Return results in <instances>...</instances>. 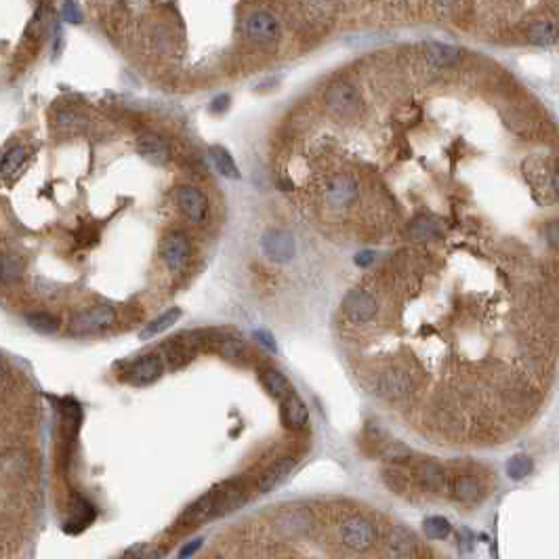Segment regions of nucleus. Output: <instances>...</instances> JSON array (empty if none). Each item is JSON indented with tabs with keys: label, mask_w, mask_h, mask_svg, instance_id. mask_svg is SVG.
I'll use <instances>...</instances> for the list:
<instances>
[{
	"label": "nucleus",
	"mask_w": 559,
	"mask_h": 559,
	"mask_svg": "<svg viewBox=\"0 0 559 559\" xmlns=\"http://www.w3.org/2000/svg\"><path fill=\"white\" fill-rule=\"evenodd\" d=\"M208 332H202V330H191V332H179L174 336H170L166 343H162V359H164V366L168 370H179L183 366H187L195 353L200 349H208Z\"/></svg>",
	"instance_id": "f257e3e1"
},
{
	"label": "nucleus",
	"mask_w": 559,
	"mask_h": 559,
	"mask_svg": "<svg viewBox=\"0 0 559 559\" xmlns=\"http://www.w3.org/2000/svg\"><path fill=\"white\" fill-rule=\"evenodd\" d=\"M242 34L254 44H271L282 36V25L273 13L256 8L242 19Z\"/></svg>",
	"instance_id": "f03ea898"
},
{
	"label": "nucleus",
	"mask_w": 559,
	"mask_h": 559,
	"mask_svg": "<svg viewBox=\"0 0 559 559\" xmlns=\"http://www.w3.org/2000/svg\"><path fill=\"white\" fill-rule=\"evenodd\" d=\"M338 536H340V542L345 548H349L353 553H364L374 544L376 532H374V525L366 517L351 515V517L340 521Z\"/></svg>",
	"instance_id": "7ed1b4c3"
},
{
	"label": "nucleus",
	"mask_w": 559,
	"mask_h": 559,
	"mask_svg": "<svg viewBox=\"0 0 559 559\" xmlns=\"http://www.w3.org/2000/svg\"><path fill=\"white\" fill-rule=\"evenodd\" d=\"M448 492L456 502L462 504H477L488 496V483L481 475L473 471H460L450 477Z\"/></svg>",
	"instance_id": "20e7f679"
},
{
	"label": "nucleus",
	"mask_w": 559,
	"mask_h": 559,
	"mask_svg": "<svg viewBox=\"0 0 559 559\" xmlns=\"http://www.w3.org/2000/svg\"><path fill=\"white\" fill-rule=\"evenodd\" d=\"M359 195V185L349 172H336L324 183V202L336 210L349 208Z\"/></svg>",
	"instance_id": "39448f33"
},
{
	"label": "nucleus",
	"mask_w": 559,
	"mask_h": 559,
	"mask_svg": "<svg viewBox=\"0 0 559 559\" xmlns=\"http://www.w3.org/2000/svg\"><path fill=\"white\" fill-rule=\"evenodd\" d=\"M324 101L332 109V113H336L340 118H353L359 111V105H361L357 88L353 84H349V82L330 84L326 88V92H324Z\"/></svg>",
	"instance_id": "423d86ee"
},
{
	"label": "nucleus",
	"mask_w": 559,
	"mask_h": 559,
	"mask_svg": "<svg viewBox=\"0 0 559 559\" xmlns=\"http://www.w3.org/2000/svg\"><path fill=\"white\" fill-rule=\"evenodd\" d=\"M191 256V244L183 231H168L160 240V258L170 271H183Z\"/></svg>",
	"instance_id": "0eeeda50"
},
{
	"label": "nucleus",
	"mask_w": 559,
	"mask_h": 559,
	"mask_svg": "<svg viewBox=\"0 0 559 559\" xmlns=\"http://www.w3.org/2000/svg\"><path fill=\"white\" fill-rule=\"evenodd\" d=\"M113 322H116V311L109 305H95L78 311L71 317L69 328L74 334H95L107 330Z\"/></svg>",
	"instance_id": "6e6552de"
},
{
	"label": "nucleus",
	"mask_w": 559,
	"mask_h": 559,
	"mask_svg": "<svg viewBox=\"0 0 559 559\" xmlns=\"http://www.w3.org/2000/svg\"><path fill=\"white\" fill-rule=\"evenodd\" d=\"M219 496H221V485L208 490L204 496H200L198 500H193L183 513L181 517L177 519V527H193V525H200L202 521L210 519L216 515V506H219Z\"/></svg>",
	"instance_id": "1a4fd4ad"
},
{
	"label": "nucleus",
	"mask_w": 559,
	"mask_h": 559,
	"mask_svg": "<svg viewBox=\"0 0 559 559\" xmlns=\"http://www.w3.org/2000/svg\"><path fill=\"white\" fill-rule=\"evenodd\" d=\"M376 393L382 395L385 399H406L412 391H414V380L406 370L393 368V370H385L382 374H378L376 382Z\"/></svg>",
	"instance_id": "9d476101"
},
{
	"label": "nucleus",
	"mask_w": 559,
	"mask_h": 559,
	"mask_svg": "<svg viewBox=\"0 0 559 559\" xmlns=\"http://www.w3.org/2000/svg\"><path fill=\"white\" fill-rule=\"evenodd\" d=\"M174 202L191 223H202L208 214V198L193 185H179L174 189Z\"/></svg>",
	"instance_id": "9b49d317"
},
{
	"label": "nucleus",
	"mask_w": 559,
	"mask_h": 559,
	"mask_svg": "<svg viewBox=\"0 0 559 559\" xmlns=\"http://www.w3.org/2000/svg\"><path fill=\"white\" fill-rule=\"evenodd\" d=\"M343 311H345V315L351 322L366 324V322H370L376 315L378 303H376V298L370 292H366L361 288H353L343 298Z\"/></svg>",
	"instance_id": "f8f14e48"
},
{
	"label": "nucleus",
	"mask_w": 559,
	"mask_h": 559,
	"mask_svg": "<svg viewBox=\"0 0 559 559\" xmlns=\"http://www.w3.org/2000/svg\"><path fill=\"white\" fill-rule=\"evenodd\" d=\"M412 477L418 483V488L427 490V492H435L441 494L448 490L450 477L446 473V469L435 462V460H418L412 464Z\"/></svg>",
	"instance_id": "ddd939ff"
},
{
	"label": "nucleus",
	"mask_w": 559,
	"mask_h": 559,
	"mask_svg": "<svg viewBox=\"0 0 559 559\" xmlns=\"http://www.w3.org/2000/svg\"><path fill=\"white\" fill-rule=\"evenodd\" d=\"M162 372H164V359L160 355H156V353L153 355L149 353V355H143V357L134 359L126 368L124 378L130 385H134V387H147V385L156 382L162 376Z\"/></svg>",
	"instance_id": "4468645a"
},
{
	"label": "nucleus",
	"mask_w": 559,
	"mask_h": 559,
	"mask_svg": "<svg viewBox=\"0 0 559 559\" xmlns=\"http://www.w3.org/2000/svg\"><path fill=\"white\" fill-rule=\"evenodd\" d=\"M261 250L265 252V256L273 263H288L294 256L296 244L294 237L288 231L282 229H271L261 237Z\"/></svg>",
	"instance_id": "2eb2a0df"
},
{
	"label": "nucleus",
	"mask_w": 559,
	"mask_h": 559,
	"mask_svg": "<svg viewBox=\"0 0 559 559\" xmlns=\"http://www.w3.org/2000/svg\"><path fill=\"white\" fill-rule=\"evenodd\" d=\"M525 42L534 44V46H553L559 44V25L553 19L546 17H536L530 19L523 29H521Z\"/></svg>",
	"instance_id": "dca6fc26"
},
{
	"label": "nucleus",
	"mask_w": 559,
	"mask_h": 559,
	"mask_svg": "<svg viewBox=\"0 0 559 559\" xmlns=\"http://www.w3.org/2000/svg\"><path fill=\"white\" fill-rule=\"evenodd\" d=\"M134 147H137L139 156L145 162H149L151 166H164L170 160V147H168L166 139L160 137V134H153V132L141 134L137 139Z\"/></svg>",
	"instance_id": "f3484780"
},
{
	"label": "nucleus",
	"mask_w": 559,
	"mask_h": 559,
	"mask_svg": "<svg viewBox=\"0 0 559 559\" xmlns=\"http://www.w3.org/2000/svg\"><path fill=\"white\" fill-rule=\"evenodd\" d=\"M282 422L290 431H301V429L307 427V422H309V410H307L305 401L296 393H290L282 401Z\"/></svg>",
	"instance_id": "a211bd4d"
},
{
	"label": "nucleus",
	"mask_w": 559,
	"mask_h": 559,
	"mask_svg": "<svg viewBox=\"0 0 559 559\" xmlns=\"http://www.w3.org/2000/svg\"><path fill=\"white\" fill-rule=\"evenodd\" d=\"M275 523L284 534L298 536V534H305L307 530L313 527V515L307 509H288V511H282L277 515Z\"/></svg>",
	"instance_id": "6ab92c4d"
},
{
	"label": "nucleus",
	"mask_w": 559,
	"mask_h": 559,
	"mask_svg": "<svg viewBox=\"0 0 559 559\" xmlns=\"http://www.w3.org/2000/svg\"><path fill=\"white\" fill-rule=\"evenodd\" d=\"M416 548L412 534L403 527H391L385 538V555L389 559H408Z\"/></svg>",
	"instance_id": "aec40b11"
},
{
	"label": "nucleus",
	"mask_w": 559,
	"mask_h": 559,
	"mask_svg": "<svg viewBox=\"0 0 559 559\" xmlns=\"http://www.w3.org/2000/svg\"><path fill=\"white\" fill-rule=\"evenodd\" d=\"M425 61L431 67H450L460 61V48L443 42H429L425 44Z\"/></svg>",
	"instance_id": "412c9836"
},
{
	"label": "nucleus",
	"mask_w": 559,
	"mask_h": 559,
	"mask_svg": "<svg viewBox=\"0 0 559 559\" xmlns=\"http://www.w3.org/2000/svg\"><path fill=\"white\" fill-rule=\"evenodd\" d=\"M294 464H296V458H292V456H284V458H280L277 462H273L267 471H263L261 473V477L256 479V490L261 492V494H265V492H269V490H273L292 469H294Z\"/></svg>",
	"instance_id": "4be33fe9"
},
{
	"label": "nucleus",
	"mask_w": 559,
	"mask_h": 559,
	"mask_svg": "<svg viewBox=\"0 0 559 559\" xmlns=\"http://www.w3.org/2000/svg\"><path fill=\"white\" fill-rule=\"evenodd\" d=\"M258 380H261V385L265 387V391H267L271 397H275V399H282V401H284L290 393H294L290 380H288L280 370L263 368V370L258 372Z\"/></svg>",
	"instance_id": "5701e85b"
},
{
	"label": "nucleus",
	"mask_w": 559,
	"mask_h": 559,
	"mask_svg": "<svg viewBox=\"0 0 559 559\" xmlns=\"http://www.w3.org/2000/svg\"><path fill=\"white\" fill-rule=\"evenodd\" d=\"M95 506L84 500V498H76L74 504H71V517L63 523V532L67 534H78L82 532L92 519H95Z\"/></svg>",
	"instance_id": "b1692460"
},
{
	"label": "nucleus",
	"mask_w": 559,
	"mask_h": 559,
	"mask_svg": "<svg viewBox=\"0 0 559 559\" xmlns=\"http://www.w3.org/2000/svg\"><path fill=\"white\" fill-rule=\"evenodd\" d=\"M208 349L216 351L219 355H223L225 359L233 364H242V359L246 357V347L235 336H210Z\"/></svg>",
	"instance_id": "393cba45"
},
{
	"label": "nucleus",
	"mask_w": 559,
	"mask_h": 559,
	"mask_svg": "<svg viewBox=\"0 0 559 559\" xmlns=\"http://www.w3.org/2000/svg\"><path fill=\"white\" fill-rule=\"evenodd\" d=\"M380 477H382L385 485H387L391 492H395V494H406V492L410 490L412 481H414L412 471H406V469L399 467V464H389V467H385V469L380 471Z\"/></svg>",
	"instance_id": "a878e982"
},
{
	"label": "nucleus",
	"mask_w": 559,
	"mask_h": 559,
	"mask_svg": "<svg viewBox=\"0 0 559 559\" xmlns=\"http://www.w3.org/2000/svg\"><path fill=\"white\" fill-rule=\"evenodd\" d=\"M179 317H181V309L179 307H170V309H166L164 313H160L158 317H153L141 332H139V338L141 340H149L151 336H158V334H162V332H166L170 326H174L177 322H179Z\"/></svg>",
	"instance_id": "bb28decb"
},
{
	"label": "nucleus",
	"mask_w": 559,
	"mask_h": 559,
	"mask_svg": "<svg viewBox=\"0 0 559 559\" xmlns=\"http://www.w3.org/2000/svg\"><path fill=\"white\" fill-rule=\"evenodd\" d=\"M406 233L412 240H431V237H437L441 233V227L431 216H416L408 223Z\"/></svg>",
	"instance_id": "cd10ccee"
},
{
	"label": "nucleus",
	"mask_w": 559,
	"mask_h": 559,
	"mask_svg": "<svg viewBox=\"0 0 559 559\" xmlns=\"http://www.w3.org/2000/svg\"><path fill=\"white\" fill-rule=\"evenodd\" d=\"M25 158H27V151H25L23 145H17V143H15V145L6 147V151L2 153V164H0L2 179L8 181L13 174H17V170L23 166Z\"/></svg>",
	"instance_id": "c85d7f7f"
},
{
	"label": "nucleus",
	"mask_w": 559,
	"mask_h": 559,
	"mask_svg": "<svg viewBox=\"0 0 559 559\" xmlns=\"http://www.w3.org/2000/svg\"><path fill=\"white\" fill-rule=\"evenodd\" d=\"M210 158H212L214 168L223 177H227V179H240V170H237V166H235V162H233V158L229 156L227 149L214 145V147H210Z\"/></svg>",
	"instance_id": "c756f323"
},
{
	"label": "nucleus",
	"mask_w": 559,
	"mask_h": 559,
	"mask_svg": "<svg viewBox=\"0 0 559 559\" xmlns=\"http://www.w3.org/2000/svg\"><path fill=\"white\" fill-rule=\"evenodd\" d=\"M25 322L32 330H36L40 334H55L59 330V319L46 311H34L25 317Z\"/></svg>",
	"instance_id": "7c9ffc66"
},
{
	"label": "nucleus",
	"mask_w": 559,
	"mask_h": 559,
	"mask_svg": "<svg viewBox=\"0 0 559 559\" xmlns=\"http://www.w3.org/2000/svg\"><path fill=\"white\" fill-rule=\"evenodd\" d=\"M450 521L446 517H439V515H433V517H427L422 521V532L429 540H443L448 534H450Z\"/></svg>",
	"instance_id": "2f4dec72"
},
{
	"label": "nucleus",
	"mask_w": 559,
	"mask_h": 559,
	"mask_svg": "<svg viewBox=\"0 0 559 559\" xmlns=\"http://www.w3.org/2000/svg\"><path fill=\"white\" fill-rule=\"evenodd\" d=\"M532 469H534V462H532V458L525 456V454H515V456H511L509 462H506V475H509L511 479H515V481L527 477V475L532 473Z\"/></svg>",
	"instance_id": "473e14b6"
},
{
	"label": "nucleus",
	"mask_w": 559,
	"mask_h": 559,
	"mask_svg": "<svg viewBox=\"0 0 559 559\" xmlns=\"http://www.w3.org/2000/svg\"><path fill=\"white\" fill-rule=\"evenodd\" d=\"M61 412H63V422L67 427V433L69 435H76L80 422H82V408L78 401L74 399H63L61 403Z\"/></svg>",
	"instance_id": "72a5a7b5"
},
{
	"label": "nucleus",
	"mask_w": 559,
	"mask_h": 559,
	"mask_svg": "<svg viewBox=\"0 0 559 559\" xmlns=\"http://www.w3.org/2000/svg\"><path fill=\"white\" fill-rule=\"evenodd\" d=\"M382 456H385V460H389L391 464H399V467L410 464V460H412V452H410V448L403 446V443H399V441H391V443H387L385 450H382Z\"/></svg>",
	"instance_id": "f704fd0d"
},
{
	"label": "nucleus",
	"mask_w": 559,
	"mask_h": 559,
	"mask_svg": "<svg viewBox=\"0 0 559 559\" xmlns=\"http://www.w3.org/2000/svg\"><path fill=\"white\" fill-rule=\"evenodd\" d=\"M21 261L13 256L11 252H2V284L13 286L21 275Z\"/></svg>",
	"instance_id": "c9c22d12"
},
{
	"label": "nucleus",
	"mask_w": 559,
	"mask_h": 559,
	"mask_svg": "<svg viewBox=\"0 0 559 559\" xmlns=\"http://www.w3.org/2000/svg\"><path fill=\"white\" fill-rule=\"evenodd\" d=\"M160 551L149 546V544H137V546H130L120 559H160Z\"/></svg>",
	"instance_id": "e433bc0d"
},
{
	"label": "nucleus",
	"mask_w": 559,
	"mask_h": 559,
	"mask_svg": "<svg viewBox=\"0 0 559 559\" xmlns=\"http://www.w3.org/2000/svg\"><path fill=\"white\" fill-rule=\"evenodd\" d=\"M542 235L546 244L555 250H559V219H551L542 225Z\"/></svg>",
	"instance_id": "4c0bfd02"
},
{
	"label": "nucleus",
	"mask_w": 559,
	"mask_h": 559,
	"mask_svg": "<svg viewBox=\"0 0 559 559\" xmlns=\"http://www.w3.org/2000/svg\"><path fill=\"white\" fill-rule=\"evenodd\" d=\"M61 15L69 23H80L82 21V11H80V6L76 2H63L61 4Z\"/></svg>",
	"instance_id": "58836bf2"
},
{
	"label": "nucleus",
	"mask_w": 559,
	"mask_h": 559,
	"mask_svg": "<svg viewBox=\"0 0 559 559\" xmlns=\"http://www.w3.org/2000/svg\"><path fill=\"white\" fill-rule=\"evenodd\" d=\"M202 542H204V538H193V540H189V542H185L183 546H181V551H179V559H189L191 555H195L200 548H202Z\"/></svg>",
	"instance_id": "ea45409f"
},
{
	"label": "nucleus",
	"mask_w": 559,
	"mask_h": 559,
	"mask_svg": "<svg viewBox=\"0 0 559 559\" xmlns=\"http://www.w3.org/2000/svg\"><path fill=\"white\" fill-rule=\"evenodd\" d=\"M254 340H256L265 351H271V353L277 351V345H275V340H273V336H271L269 332H263V330L254 332Z\"/></svg>",
	"instance_id": "a19ab883"
},
{
	"label": "nucleus",
	"mask_w": 559,
	"mask_h": 559,
	"mask_svg": "<svg viewBox=\"0 0 559 559\" xmlns=\"http://www.w3.org/2000/svg\"><path fill=\"white\" fill-rule=\"evenodd\" d=\"M227 107H229V95H219V97H214L212 103H210V111H212V113H221V111H225Z\"/></svg>",
	"instance_id": "79ce46f5"
},
{
	"label": "nucleus",
	"mask_w": 559,
	"mask_h": 559,
	"mask_svg": "<svg viewBox=\"0 0 559 559\" xmlns=\"http://www.w3.org/2000/svg\"><path fill=\"white\" fill-rule=\"evenodd\" d=\"M372 261H374V254H372V252H368V250H364V252H359V254L355 256V263H357L359 267H368Z\"/></svg>",
	"instance_id": "37998d69"
},
{
	"label": "nucleus",
	"mask_w": 559,
	"mask_h": 559,
	"mask_svg": "<svg viewBox=\"0 0 559 559\" xmlns=\"http://www.w3.org/2000/svg\"><path fill=\"white\" fill-rule=\"evenodd\" d=\"M553 191H555V195H559V166L553 172Z\"/></svg>",
	"instance_id": "c03bdc74"
},
{
	"label": "nucleus",
	"mask_w": 559,
	"mask_h": 559,
	"mask_svg": "<svg viewBox=\"0 0 559 559\" xmlns=\"http://www.w3.org/2000/svg\"><path fill=\"white\" fill-rule=\"evenodd\" d=\"M555 11H557V15H559V4H557V6H555Z\"/></svg>",
	"instance_id": "a18cd8bd"
}]
</instances>
